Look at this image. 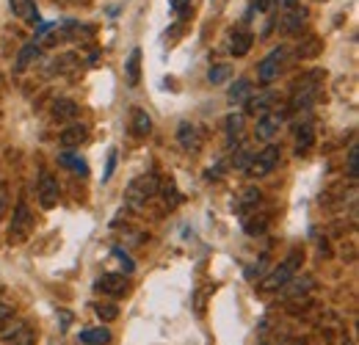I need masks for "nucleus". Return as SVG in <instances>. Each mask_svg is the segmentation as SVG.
<instances>
[{"mask_svg": "<svg viewBox=\"0 0 359 345\" xmlns=\"http://www.w3.org/2000/svg\"><path fill=\"white\" fill-rule=\"evenodd\" d=\"M252 44H255V36H252L249 31H235L232 39H229V53H232L235 58H243V55L252 50Z\"/></svg>", "mask_w": 359, "mask_h": 345, "instance_id": "nucleus-16", "label": "nucleus"}, {"mask_svg": "<svg viewBox=\"0 0 359 345\" xmlns=\"http://www.w3.org/2000/svg\"><path fill=\"white\" fill-rule=\"evenodd\" d=\"M271 102H273V94L271 91H260L257 97H249L246 100V111L249 114H266V111H271Z\"/></svg>", "mask_w": 359, "mask_h": 345, "instance_id": "nucleus-23", "label": "nucleus"}, {"mask_svg": "<svg viewBox=\"0 0 359 345\" xmlns=\"http://www.w3.org/2000/svg\"><path fill=\"white\" fill-rule=\"evenodd\" d=\"M249 161H252V152L243 147V149H238V158H232V166H235V169H246Z\"/></svg>", "mask_w": 359, "mask_h": 345, "instance_id": "nucleus-31", "label": "nucleus"}, {"mask_svg": "<svg viewBox=\"0 0 359 345\" xmlns=\"http://www.w3.org/2000/svg\"><path fill=\"white\" fill-rule=\"evenodd\" d=\"M78 116V105L72 100H55L53 102V119L55 122H69Z\"/></svg>", "mask_w": 359, "mask_h": 345, "instance_id": "nucleus-19", "label": "nucleus"}, {"mask_svg": "<svg viewBox=\"0 0 359 345\" xmlns=\"http://www.w3.org/2000/svg\"><path fill=\"white\" fill-rule=\"evenodd\" d=\"M285 288H287L285 296H290V299H293V296H304V293H310L315 288V279L313 276H302V279H296V282H287Z\"/></svg>", "mask_w": 359, "mask_h": 345, "instance_id": "nucleus-26", "label": "nucleus"}, {"mask_svg": "<svg viewBox=\"0 0 359 345\" xmlns=\"http://www.w3.org/2000/svg\"><path fill=\"white\" fill-rule=\"evenodd\" d=\"M125 75H128V83L130 86H138V81H141V50L138 47L130 50V58L125 64Z\"/></svg>", "mask_w": 359, "mask_h": 345, "instance_id": "nucleus-22", "label": "nucleus"}, {"mask_svg": "<svg viewBox=\"0 0 359 345\" xmlns=\"http://www.w3.org/2000/svg\"><path fill=\"white\" fill-rule=\"evenodd\" d=\"M313 144H315V125L313 122H304L302 128L296 130V152H299V155H304Z\"/></svg>", "mask_w": 359, "mask_h": 345, "instance_id": "nucleus-20", "label": "nucleus"}, {"mask_svg": "<svg viewBox=\"0 0 359 345\" xmlns=\"http://www.w3.org/2000/svg\"><path fill=\"white\" fill-rule=\"evenodd\" d=\"M188 3H191V0H169V6H172L175 11H182V8L188 6Z\"/></svg>", "mask_w": 359, "mask_h": 345, "instance_id": "nucleus-36", "label": "nucleus"}, {"mask_svg": "<svg viewBox=\"0 0 359 345\" xmlns=\"http://www.w3.org/2000/svg\"><path fill=\"white\" fill-rule=\"evenodd\" d=\"M61 3H81V0H61Z\"/></svg>", "mask_w": 359, "mask_h": 345, "instance_id": "nucleus-38", "label": "nucleus"}, {"mask_svg": "<svg viewBox=\"0 0 359 345\" xmlns=\"http://www.w3.org/2000/svg\"><path fill=\"white\" fill-rule=\"evenodd\" d=\"M304 20H307V8H302V6H293L285 17H282V22H279V31L282 34H299L302 28H304Z\"/></svg>", "mask_w": 359, "mask_h": 345, "instance_id": "nucleus-13", "label": "nucleus"}, {"mask_svg": "<svg viewBox=\"0 0 359 345\" xmlns=\"http://www.w3.org/2000/svg\"><path fill=\"white\" fill-rule=\"evenodd\" d=\"M130 130H133V135H138V138L149 135L152 133V116L144 108H133V114H130Z\"/></svg>", "mask_w": 359, "mask_h": 345, "instance_id": "nucleus-17", "label": "nucleus"}, {"mask_svg": "<svg viewBox=\"0 0 359 345\" xmlns=\"http://www.w3.org/2000/svg\"><path fill=\"white\" fill-rule=\"evenodd\" d=\"M14 17H20L22 22H31V25H39V11H36V0H11L8 3Z\"/></svg>", "mask_w": 359, "mask_h": 345, "instance_id": "nucleus-15", "label": "nucleus"}, {"mask_svg": "<svg viewBox=\"0 0 359 345\" xmlns=\"http://www.w3.org/2000/svg\"><path fill=\"white\" fill-rule=\"evenodd\" d=\"M39 58V42H28L22 50H20V55H17V64H14V72L17 75H22L34 61Z\"/></svg>", "mask_w": 359, "mask_h": 345, "instance_id": "nucleus-18", "label": "nucleus"}, {"mask_svg": "<svg viewBox=\"0 0 359 345\" xmlns=\"http://www.w3.org/2000/svg\"><path fill=\"white\" fill-rule=\"evenodd\" d=\"M31 232H34V213H31L28 202L20 199L17 202V210H14V218L8 224V243L11 246H22V243H28Z\"/></svg>", "mask_w": 359, "mask_h": 345, "instance_id": "nucleus-3", "label": "nucleus"}, {"mask_svg": "<svg viewBox=\"0 0 359 345\" xmlns=\"http://www.w3.org/2000/svg\"><path fill=\"white\" fill-rule=\"evenodd\" d=\"M260 202H263L260 188L249 185V188H243V191H241V199L235 202V210H238L241 216H249V210H257V208H260Z\"/></svg>", "mask_w": 359, "mask_h": 345, "instance_id": "nucleus-14", "label": "nucleus"}, {"mask_svg": "<svg viewBox=\"0 0 359 345\" xmlns=\"http://www.w3.org/2000/svg\"><path fill=\"white\" fill-rule=\"evenodd\" d=\"M273 3H279V6H285V8H293V6H299V0H273Z\"/></svg>", "mask_w": 359, "mask_h": 345, "instance_id": "nucleus-37", "label": "nucleus"}, {"mask_svg": "<svg viewBox=\"0 0 359 345\" xmlns=\"http://www.w3.org/2000/svg\"><path fill=\"white\" fill-rule=\"evenodd\" d=\"M279 147L276 144H269L263 152H257V155H252V161H249V166H246V174L249 177H255V180H260V177H269L276 166H279Z\"/></svg>", "mask_w": 359, "mask_h": 345, "instance_id": "nucleus-5", "label": "nucleus"}, {"mask_svg": "<svg viewBox=\"0 0 359 345\" xmlns=\"http://www.w3.org/2000/svg\"><path fill=\"white\" fill-rule=\"evenodd\" d=\"M304 262V255L302 252H290V257L282 259L273 271H271L269 276L263 279V285H260V290H266V293H273V290H279V288H285L290 279H293V273H296V268Z\"/></svg>", "mask_w": 359, "mask_h": 345, "instance_id": "nucleus-2", "label": "nucleus"}, {"mask_svg": "<svg viewBox=\"0 0 359 345\" xmlns=\"http://www.w3.org/2000/svg\"><path fill=\"white\" fill-rule=\"evenodd\" d=\"M177 141L180 147L185 149V152H191V155H196L199 149H202V133L196 125H191V122H182L177 128Z\"/></svg>", "mask_w": 359, "mask_h": 345, "instance_id": "nucleus-10", "label": "nucleus"}, {"mask_svg": "<svg viewBox=\"0 0 359 345\" xmlns=\"http://www.w3.org/2000/svg\"><path fill=\"white\" fill-rule=\"evenodd\" d=\"M226 75H229V69H226V67H222V64H219V67H213V69L208 72V78H210V83H222V81H224Z\"/></svg>", "mask_w": 359, "mask_h": 345, "instance_id": "nucleus-32", "label": "nucleus"}, {"mask_svg": "<svg viewBox=\"0 0 359 345\" xmlns=\"http://www.w3.org/2000/svg\"><path fill=\"white\" fill-rule=\"evenodd\" d=\"M348 177H351V180H357L359 177V147L357 144L348 149Z\"/></svg>", "mask_w": 359, "mask_h": 345, "instance_id": "nucleus-30", "label": "nucleus"}, {"mask_svg": "<svg viewBox=\"0 0 359 345\" xmlns=\"http://www.w3.org/2000/svg\"><path fill=\"white\" fill-rule=\"evenodd\" d=\"M282 64H285V47L271 50L269 55L260 61V67H257V78H260V83H273V81L279 78V72H282Z\"/></svg>", "mask_w": 359, "mask_h": 345, "instance_id": "nucleus-8", "label": "nucleus"}, {"mask_svg": "<svg viewBox=\"0 0 359 345\" xmlns=\"http://www.w3.org/2000/svg\"><path fill=\"white\" fill-rule=\"evenodd\" d=\"M89 128L86 125H69L64 133H58V147L61 149H78L81 144H86Z\"/></svg>", "mask_w": 359, "mask_h": 345, "instance_id": "nucleus-12", "label": "nucleus"}, {"mask_svg": "<svg viewBox=\"0 0 359 345\" xmlns=\"http://www.w3.org/2000/svg\"><path fill=\"white\" fill-rule=\"evenodd\" d=\"M343 345H354V343H351V340H343Z\"/></svg>", "mask_w": 359, "mask_h": 345, "instance_id": "nucleus-39", "label": "nucleus"}, {"mask_svg": "<svg viewBox=\"0 0 359 345\" xmlns=\"http://www.w3.org/2000/svg\"><path fill=\"white\" fill-rule=\"evenodd\" d=\"M158 188H161V182H158L155 174H141V177H135L133 182L128 185V191H125V202H128V208L144 210V208L155 199Z\"/></svg>", "mask_w": 359, "mask_h": 345, "instance_id": "nucleus-1", "label": "nucleus"}, {"mask_svg": "<svg viewBox=\"0 0 359 345\" xmlns=\"http://www.w3.org/2000/svg\"><path fill=\"white\" fill-rule=\"evenodd\" d=\"M53 72H69V69H75V67H81V55L78 53H64V55H58L55 61H53Z\"/></svg>", "mask_w": 359, "mask_h": 345, "instance_id": "nucleus-27", "label": "nucleus"}, {"mask_svg": "<svg viewBox=\"0 0 359 345\" xmlns=\"http://www.w3.org/2000/svg\"><path fill=\"white\" fill-rule=\"evenodd\" d=\"M282 125H285V114H282V111H276V108H271V111H266V114H260L257 128H255V138L271 144V141H273V135L282 130Z\"/></svg>", "mask_w": 359, "mask_h": 345, "instance_id": "nucleus-6", "label": "nucleus"}, {"mask_svg": "<svg viewBox=\"0 0 359 345\" xmlns=\"http://www.w3.org/2000/svg\"><path fill=\"white\" fill-rule=\"evenodd\" d=\"M114 166H116V149H111V158H108V169H105V177H102V182H108V180H111V174H114Z\"/></svg>", "mask_w": 359, "mask_h": 345, "instance_id": "nucleus-34", "label": "nucleus"}, {"mask_svg": "<svg viewBox=\"0 0 359 345\" xmlns=\"http://www.w3.org/2000/svg\"><path fill=\"white\" fill-rule=\"evenodd\" d=\"M224 128H226V141H229V147L238 144L241 135H243V114H229L224 122Z\"/></svg>", "mask_w": 359, "mask_h": 345, "instance_id": "nucleus-24", "label": "nucleus"}, {"mask_svg": "<svg viewBox=\"0 0 359 345\" xmlns=\"http://www.w3.org/2000/svg\"><path fill=\"white\" fill-rule=\"evenodd\" d=\"M271 6H273V0H255V8L257 11H269Z\"/></svg>", "mask_w": 359, "mask_h": 345, "instance_id": "nucleus-35", "label": "nucleus"}, {"mask_svg": "<svg viewBox=\"0 0 359 345\" xmlns=\"http://www.w3.org/2000/svg\"><path fill=\"white\" fill-rule=\"evenodd\" d=\"M78 340L83 345H108L111 343V332L105 326H97V329H86L78 334Z\"/></svg>", "mask_w": 359, "mask_h": 345, "instance_id": "nucleus-21", "label": "nucleus"}, {"mask_svg": "<svg viewBox=\"0 0 359 345\" xmlns=\"http://www.w3.org/2000/svg\"><path fill=\"white\" fill-rule=\"evenodd\" d=\"M0 343L3 345H34V332L28 323H14L6 332H0Z\"/></svg>", "mask_w": 359, "mask_h": 345, "instance_id": "nucleus-11", "label": "nucleus"}, {"mask_svg": "<svg viewBox=\"0 0 359 345\" xmlns=\"http://www.w3.org/2000/svg\"><path fill=\"white\" fill-rule=\"evenodd\" d=\"M36 194H39V205L45 210H53L61 199V188H58V180L53 177L50 172H42L39 180H36Z\"/></svg>", "mask_w": 359, "mask_h": 345, "instance_id": "nucleus-7", "label": "nucleus"}, {"mask_svg": "<svg viewBox=\"0 0 359 345\" xmlns=\"http://www.w3.org/2000/svg\"><path fill=\"white\" fill-rule=\"evenodd\" d=\"M94 288H97L100 293H105V296H125L128 288H130V282H128L125 273H102V276L94 282Z\"/></svg>", "mask_w": 359, "mask_h": 345, "instance_id": "nucleus-9", "label": "nucleus"}, {"mask_svg": "<svg viewBox=\"0 0 359 345\" xmlns=\"http://www.w3.org/2000/svg\"><path fill=\"white\" fill-rule=\"evenodd\" d=\"M6 205H8V185L0 182V216L6 213Z\"/></svg>", "mask_w": 359, "mask_h": 345, "instance_id": "nucleus-33", "label": "nucleus"}, {"mask_svg": "<svg viewBox=\"0 0 359 345\" xmlns=\"http://www.w3.org/2000/svg\"><path fill=\"white\" fill-rule=\"evenodd\" d=\"M226 97H229V102H246L252 97V81L249 78H238Z\"/></svg>", "mask_w": 359, "mask_h": 345, "instance_id": "nucleus-25", "label": "nucleus"}, {"mask_svg": "<svg viewBox=\"0 0 359 345\" xmlns=\"http://www.w3.org/2000/svg\"><path fill=\"white\" fill-rule=\"evenodd\" d=\"M94 312H97V318H100V320H116V318H119L116 304H97V306H94Z\"/></svg>", "mask_w": 359, "mask_h": 345, "instance_id": "nucleus-29", "label": "nucleus"}, {"mask_svg": "<svg viewBox=\"0 0 359 345\" xmlns=\"http://www.w3.org/2000/svg\"><path fill=\"white\" fill-rule=\"evenodd\" d=\"M318 88H320V72L313 75H304L302 81L293 83V97H290V108L293 111H307L318 97Z\"/></svg>", "mask_w": 359, "mask_h": 345, "instance_id": "nucleus-4", "label": "nucleus"}, {"mask_svg": "<svg viewBox=\"0 0 359 345\" xmlns=\"http://www.w3.org/2000/svg\"><path fill=\"white\" fill-rule=\"evenodd\" d=\"M58 161H61V166H67V169H72V172L89 174V166H86L81 158H75L72 152H64V155H58Z\"/></svg>", "mask_w": 359, "mask_h": 345, "instance_id": "nucleus-28", "label": "nucleus"}]
</instances>
